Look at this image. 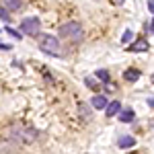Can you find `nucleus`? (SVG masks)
<instances>
[{
  "instance_id": "nucleus-1",
  "label": "nucleus",
  "mask_w": 154,
  "mask_h": 154,
  "mask_svg": "<svg viewBox=\"0 0 154 154\" xmlns=\"http://www.w3.org/2000/svg\"><path fill=\"white\" fill-rule=\"evenodd\" d=\"M39 49L43 54H49V56H58L60 51V41L56 35H39Z\"/></svg>"
},
{
  "instance_id": "nucleus-2",
  "label": "nucleus",
  "mask_w": 154,
  "mask_h": 154,
  "mask_svg": "<svg viewBox=\"0 0 154 154\" xmlns=\"http://www.w3.org/2000/svg\"><path fill=\"white\" fill-rule=\"evenodd\" d=\"M82 25L76 23V21H70V23L62 25L60 27V35L62 37H68V39H74V41H78V39H82Z\"/></svg>"
},
{
  "instance_id": "nucleus-3",
  "label": "nucleus",
  "mask_w": 154,
  "mask_h": 154,
  "mask_svg": "<svg viewBox=\"0 0 154 154\" xmlns=\"http://www.w3.org/2000/svg\"><path fill=\"white\" fill-rule=\"evenodd\" d=\"M39 29H41V21L37 17H27L21 21V33L25 35H39Z\"/></svg>"
},
{
  "instance_id": "nucleus-4",
  "label": "nucleus",
  "mask_w": 154,
  "mask_h": 154,
  "mask_svg": "<svg viewBox=\"0 0 154 154\" xmlns=\"http://www.w3.org/2000/svg\"><path fill=\"white\" fill-rule=\"evenodd\" d=\"M150 48V43H148V39H144V37H138L134 43L130 45V51H136V54H140V51H148Z\"/></svg>"
},
{
  "instance_id": "nucleus-5",
  "label": "nucleus",
  "mask_w": 154,
  "mask_h": 154,
  "mask_svg": "<svg viewBox=\"0 0 154 154\" xmlns=\"http://www.w3.org/2000/svg\"><path fill=\"white\" fill-rule=\"evenodd\" d=\"M91 105L95 107V109H99V111H103V109H107V105H109V99H107L105 95H95L91 99Z\"/></svg>"
},
{
  "instance_id": "nucleus-6",
  "label": "nucleus",
  "mask_w": 154,
  "mask_h": 154,
  "mask_svg": "<svg viewBox=\"0 0 154 154\" xmlns=\"http://www.w3.org/2000/svg\"><path fill=\"white\" fill-rule=\"evenodd\" d=\"M105 113H107V117H115L117 113H121V103L119 101H109Z\"/></svg>"
},
{
  "instance_id": "nucleus-7",
  "label": "nucleus",
  "mask_w": 154,
  "mask_h": 154,
  "mask_svg": "<svg viewBox=\"0 0 154 154\" xmlns=\"http://www.w3.org/2000/svg\"><path fill=\"white\" fill-rule=\"evenodd\" d=\"M119 148H131V146H136V138H131V136H121L117 140Z\"/></svg>"
},
{
  "instance_id": "nucleus-8",
  "label": "nucleus",
  "mask_w": 154,
  "mask_h": 154,
  "mask_svg": "<svg viewBox=\"0 0 154 154\" xmlns=\"http://www.w3.org/2000/svg\"><path fill=\"white\" fill-rule=\"evenodd\" d=\"M134 117H136V115H134V111H131V109H123V111L119 113V119H121L123 123H131Z\"/></svg>"
},
{
  "instance_id": "nucleus-9",
  "label": "nucleus",
  "mask_w": 154,
  "mask_h": 154,
  "mask_svg": "<svg viewBox=\"0 0 154 154\" xmlns=\"http://www.w3.org/2000/svg\"><path fill=\"white\" fill-rule=\"evenodd\" d=\"M4 8L6 11H19V8H23V2L21 0H6L4 2Z\"/></svg>"
},
{
  "instance_id": "nucleus-10",
  "label": "nucleus",
  "mask_w": 154,
  "mask_h": 154,
  "mask_svg": "<svg viewBox=\"0 0 154 154\" xmlns=\"http://www.w3.org/2000/svg\"><path fill=\"white\" fill-rule=\"evenodd\" d=\"M123 78H125L128 82H136V80L140 78V72L138 70H128V72H123Z\"/></svg>"
},
{
  "instance_id": "nucleus-11",
  "label": "nucleus",
  "mask_w": 154,
  "mask_h": 154,
  "mask_svg": "<svg viewBox=\"0 0 154 154\" xmlns=\"http://www.w3.org/2000/svg\"><path fill=\"white\" fill-rule=\"evenodd\" d=\"M84 82H86V86H88L91 91H99V88H101V84L97 82V78H93V76H86Z\"/></svg>"
},
{
  "instance_id": "nucleus-12",
  "label": "nucleus",
  "mask_w": 154,
  "mask_h": 154,
  "mask_svg": "<svg viewBox=\"0 0 154 154\" xmlns=\"http://www.w3.org/2000/svg\"><path fill=\"white\" fill-rule=\"evenodd\" d=\"M97 80L109 84V72H107V70H99V72H97Z\"/></svg>"
},
{
  "instance_id": "nucleus-13",
  "label": "nucleus",
  "mask_w": 154,
  "mask_h": 154,
  "mask_svg": "<svg viewBox=\"0 0 154 154\" xmlns=\"http://www.w3.org/2000/svg\"><path fill=\"white\" fill-rule=\"evenodd\" d=\"M6 33H8V35H12L14 39H17V41H19V39H23L21 31H17V29H12V27H6Z\"/></svg>"
},
{
  "instance_id": "nucleus-14",
  "label": "nucleus",
  "mask_w": 154,
  "mask_h": 154,
  "mask_svg": "<svg viewBox=\"0 0 154 154\" xmlns=\"http://www.w3.org/2000/svg\"><path fill=\"white\" fill-rule=\"evenodd\" d=\"M80 115H82L84 119H88V117H91V109H88V105L80 103Z\"/></svg>"
},
{
  "instance_id": "nucleus-15",
  "label": "nucleus",
  "mask_w": 154,
  "mask_h": 154,
  "mask_svg": "<svg viewBox=\"0 0 154 154\" xmlns=\"http://www.w3.org/2000/svg\"><path fill=\"white\" fill-rule=\"evenodd\" d=\"M0 19H2V21H6V23L11 21V14H8V11H6L4 6H0Z\"/></svg>"
},
{
  "instance_id": "nucleus-16",
  "label": "nucleus",
  "mask_w": 154,
  "mask_h": 154,
  "mask_svg": "<svg viewBox=\"0 0 154 154\" xmlns=\"http://www.w3.org/2000/svg\"><path fill=\"white\" fill-rule=\"evenodd\" d=\"M131 35H134V31H131V29H128V31L123 33V37H121V41H123V43H128V41L131 39Z\"/></svg>"
},
{
  "instance_id": "nucleus-17",
  "label": "nucleus",
  "mask_w": 154,
  "mask_h": 154,
  "mask_svg": "<svg viewBox=\"0 0 154 154\" xmlns=\"http://www.w3.org/2000/svg\"><path fill=\"white\" fill-rule=\"evenodd\" d=\"M0 49H4V51H8V49H11V45H8V43H0Z\"/></svg>"
},
{
  "instance_id": "nucleus-18",
  "label": "nucleus",
  "mask_w": 154,
  "mask_h": 154,
  "mask_svg": "<svg viewBox=\"0 0 154 154\" xmlns=\"http://www.w3.org/2000/svg\"><path fill=\"white\" fill-rule=\"evenodd\" d=\"M148 8H150V12L154 14V2H148Z\"/></svg>"
},
{
  "instance_id": "nucleus-19",
  "label": "nucleus",
  "mask_w": 154,
  "mask_h": 154,
  "mask_svg": "<svg viewBox=\"0 0 154 154\" xmlns=\"http://www.w3.org/2000/svg\"><path fill=\"white\" fill-rule=\"evenodd\" d=\"M148 31H152V33H154V19H152V23H150V27H148Z\"/></svg>"
},
{
  "instance_id": "nucleus-20",
  "label": "nucleus",
  "mask_w": 154,
  "mask_h": 154,
  "mask_svg": "<svg viewBox=\"0 0 154 154\" xmlns=\"http://www.w3.org/2000/svg\"><path fill=\"white\" fill-rule=\"evenodd\" d=\"M152 82H154V76H152Z\"/></svg>"
}]
</instances>
